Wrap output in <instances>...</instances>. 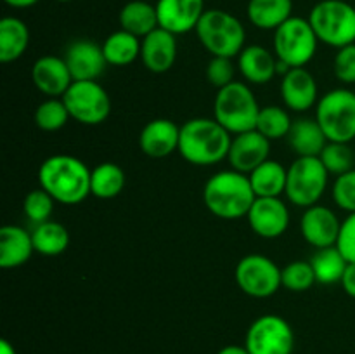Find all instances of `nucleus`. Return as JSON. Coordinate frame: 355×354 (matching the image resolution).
Masks as SVG:
<instances>
[{"instance_id":"obj_1","label":"nucleus","mask_w":355,"mask_h":354,"mask_svg":"<svg viewBox=\"0 0 355 354\" xmlns=\"http://www.w3.org/2000/svg\"><path fill=\"white\" fill-rule=\"evenodd\" d=\"M89 167L71 155H54L38 169V183L58 203L78 205L90 194Z\"/></svg>"},{"instance_id":"obj_2","label":"nucleus","mask_w":355,"mask_h":354,"mask_svg":"<svg viewBox=\"0 0 355 354\" xmlns=\"http://www.w3.org/2000/svg\"><path fill=\"white\" fill-rule=\"evenodd\" d=\"M231 135L215 118H191L180 125L179 153L191 165H215L227 158Z\"/></svg>"},{"instance_id":"obj_3","label":"nucleus","mask_w":355,"mask_h":354,"mask_svg":"<svg viewBox=\"0 0 355 354\" xmlns=\"http://www.w3.org/2000/svg\"><path fill=\"white\" fill-rule=\"evenodd\" d=\"M255 200L248 176L232 169L214 174L203 187L205 207L225 221L246 217Z\"/></svg>"},{"instance_id":"obj_4","label":"nucleus","mask_w":355,"mask_h":354,"mask_svg":"<svg viewBox=\"0 0 355 354\" xmlns=\"http://www.w3.org/2000/svg\"><path fill=\"white\" fill-rule=\"evenodd\" d=\"M201 45L217 58H236L245 49L246 31L241 21L222 9H208L196 26Z\"/></svg>"},{"instance_id":"obj_5","label":"nucleus","mask_w":355,"mask_h":354,"mask_svg":"<svg viewBox=\"0 0 355 354\" xmlns=\"http://www.w3.org/2000/svg\"><path fill=\"white\" fill-rule=\"evenodd\" d=\"M260 106L246 83L232 82L218 89L214 101V118L232 135L257 127Z\"/></svg>"},{"instance_id":"obj_6","label":"nucleus","mask_w":355,"mask_h":354,"mask_svg":"<svg viewBox=\"0 0 355 354\" xmlns=\"http://www.w3.org/2000/svg\"><path fill=\"white\" fill-rule=\"evenodd\" d=\"M309 23L319 42L342 49L355 44V7L345 0H321L312 7Z\"/></svg>"},{"instance_id":"obj_7","label":"nucleus","mask_w":355,"mask_h":354,"mask_svg":"<svg viewBox=\"0 0 355 354\" xmlns=\"http://www.w3.org/2000/svg\"><path fill=\"white\" fill-rule=\"evenodd\" d=\"M319 38L304 17L291 16L274 31V54L288 68H305L318 51Z\"/></svg>"},{"instance_id":"obj_8","label":"nucleus","mask_w":355,"mask_h":354,"mask_svg":"<svg viewBox=\"0 0 355 354\" xmlns=\"http://www.w3.org/2000/svg\"><path fill=\"white\" fill-rule=\"evenodd\" d=\"M315 120L331 142L355 139V92L335 89L326 92L315 106Z\"/></svg>"},{"instance_id":"obj_9","label":"nucleus","mask_w":355,"mask_h":354,"mask_svg":"<svg viewBox=\"0 0 355 354\" xmlns=\"http://www.w3.org/2000/svg\"><path fill=\"white\" fill-rule=\"evenodd\" d=\"M329 172L319 156H298L288 167L286 194L288 200L302 208L318 205L328 186Z\"/></svg>"},{"instance_id":"obj_10","label":"nucleus","mask_w":355,"mask_h":354,"mask_svg":"<svg viewBox=\"0 0 355 354\" xmlns=\"http://www.w3.org/2000/svg\"><path fill=\"white\" fill-rule=\"evenodd\" d=\"M62 101L69 117L82 125H99L111 115V97L97 80L73 82Z\"/></svg>"},{"instance_id":"obj_11","label":"nucleus","mask_w":355,"mask_h":354,"mask_svg":"<svg viewBox=\"0 0 355 354\" xmlns=\"http://www.w3.org/2000/svg\"><path fill=\"white\" fill-rule=\"evenodd\" d=\"M245 347L250 354H291L295 333L290 323L277 314H263L250 325Z\"/></svg>"},{"instance_id":"obj_12","label":"nucleus","mask_w":355,"mask_h":354,"mask_svg":"<svg viewBox=\"0 0 355 354\" xmlns=\"http://www.w3.org/2000/svg\"><path fill=\"white\" fill-rule=\"evenodd\" d=\"M234 278L243 294L253 298H267L276 294L281 285V267L272 259L260 253H250L238 262Z\"/></svg>"},{"instance_id":"obj_13","label":"nucleus","mask_w":355,"mask_h":354,"mask_svg":"<svg viewBox=\"0 0 355 354\" xmlns=\"http://www.w3.org/2000/svg\"><path fill=\"white\" fill-rule=\"evenodd\" d=\"M246 219L257 236L274 239L286 233L290 226V210L279 196L257 198Z\"/></svg>"},{"instance_id":"obj_14","label":"nucleus","mask_w":355,"mask_h":354,"mask_svg":"<svg viewBox=\"0 0 355 354\" xmlns=\"http://www.w3.org/2000/svg\"><path fill=\"white\" fill-rule=\"evenodd\" d=\"M342 222L335 212L324 205H312L305 208L300 219V233L309 245L315 248L335 246L338 242Z\"/></svg>"},{"instance_id":"obj_15","label":"nucleus","mask_w":355,"mask_h":354,"mask_svg":"<svg viewBox=\"0 0 355 354\" xmlns=\"http://www.w3.org/2000/svg\"><path fill=\"white\" fill-rule=\"evenodd\" d=\"M270 141L259 130H248L232 137L231 148H229L227 162L232 170L246 174L262 165L266 160H269Z\"/></svg>"},{"instance_id":"obj_16","label":"nucleus","mask_w":355,"mask_h":354,"mask_svg":"<svg viewBox=\"0 0 355 354\" xmlns=\"http://www.w3.org/2000/svg\"><path fill=\"white\" fill-rule=\"evenodd\" d=\"M205 0H158L156 12L158 24L173 35H184L196 30L205 14Z\"/></svg>"},{"instance_id":"obj_17","label":"nucleus","mask_w":355,"mask_h":354,"mask_svg":"<svg viewBox=\"0 0 355 354\" xmlns=\"http://www.w3.org/2000/svg\"><path fill=\"white\" fill-rule=\"evenodd\" d=\"M64 61L68 65L73 82L82 80H97L103 75L107 61L104 58L103 45L92 40H75L68 45L64 52Z\"/></svg>"},{"instance_id":"obj_18","label":"nucleus","mask_w":355,"mask_h":354,"mask_svg":"<svg viewBox=\"0 0 355 354\" xmlns=\"http://www.w3.org/2000/svg\"><path fill=\"white\" fill-rule=\"evenodd\" d=\"M281 97L288 110L307 111L319 103L318 82L305 68H291L281 80Z\"/></svg>"},{"instance_id":"obj_19","label":"nucleus","mask_w":355,"mask_h":354,"mask_svg":"<svg viewBox=\"0 0 355 354\" xmlns=\"http://www.w3.org/2000/svg\"><path fill=\"white\" fill-rule=\"evenodd\" d=\"M180 127L168 118L148 121L139 135V148L151 158H165L179 151Z\"/></svg>"},{"instance_id":"obj_20","label":"nucleus","mask_w":355,"mask_h":354,"mask_svg":"<svg viewBox=\"0 0 355 354\" xmlns=\"http://www.w3.org/2000/svg\"><path fill=\"white\" fill-rule=\"evenodd\" d=\"M31 80L35 87L47 97H62L73 83V76L64 58L55 56L38 58L31 68Z\"/></svg>"},{"instance_id":"obj_21","label":"nucleus","mask_w":355,"mask_h":354,"mask_svg":"<svg viewBox=\"0 0 355 354\" xmlns=\"http://www.w3.org/2000/svg\"><path fill=\"white\" fill-rule=\"evenodd\" d=\"M177 35L156 28L141 40V59L151 73H166L177 59Z\"/></svg>"},{"instance_id":"obj_22","label":"nucleus","mask_w":355,"mask_h":354,"mask_svg":"<svg viewBox=\"0 0 355 354\" xmlns=\"http://www.w3.org/2000/svg\"><path fill=\"white\" fill-rule=\"evenodd\" d=\"M238 68L246 82L262 85L276 76L277 58L262 45H248L238 56Z\"/></svg>"},{"instance_id":"obj_23","label":"nucleus","mask_w":355,"mask_h":354,"mask_svg":"<svg viewBox=\"0 0 355 354\" xmlns=\"http://www.w3.org/2000/svg\"><path fill=\"white\" fill-rule=\"evenodd\" d=\"M35 246L31 233L19 226H3L0 229V267L14 269L30 260Z\"/></svg>"},{"instance_id":"obj_24","label":"nucleus","mask_w":355,"mask_h":354,"mask_svg":"<svg viewBox=\"0 0 355 354\" xmlns=\"http://www.w3.org/2000/svg\"><path fill=\"white\" fill-rule=\"evenodd\" d=\"M286 139L298 156H319L324 146L328 144V137L315 118L314 120L312 118L295 120Z\"/></svg>"},{"instance_id":"obj_25","label":"nucleus","mask_w":355,"mask_h":354,"mask_svg":"<svg viewBox=\"0 0 355 354\" xmlns=\"http://www.w3.org/2000/svg\"><path fill=\"white\" fill-rule=\"evenodd\" d=\"M118 23H120V30L128 31L142 40L146 35L159 26L156 6L146 2V0H132L121 7L120 14H118Z\"/></svg>"},{"instance_id":"obj_26","label":"nucleus","mask_w":355,"mask_h":354,"mask_svg":"<svg viewBox=\"0 0 355 354\" xmlns=\"http://www.w3.org/2000/svg\"><path fill=\"white\" fill-rule=\"evenodd\" d=\"M246 14L253 26L276 31L293 16V0H250Z\"/></svg>"},{"instance_id":"obj_27","label":"nucleus","mask_w":355,"mask_h":354,"mask_svg":"<svg viewBox=\"0 0 355 354\" xmlns=\"http://www.w3.org/2000/svg\"><path fill=\"white\" fill-rule=\"evenodd\" d=\"M248 179L257 198H276L286 191L288 169L276 160H266L248 174Z\"/></svg>"},{"instance_id":"obj_28","label":"nucleus","mask_w":355,"mask_h":354,"mask_svg":"<svg viewBox=\"0 0 355 354\" xmlns=\"http://www.w3.org/2000/svg\"><path fill=\"white\" fill-rule=\"evenodd\" d=\"M30 44V30L19 17L7 16L0 21V61H17Z\"/></svg>"},{"instance_id":"obj_29","label":"nucleus","mask_w":355,"mask_h":354,"mask_svg":"<svg viewBox=\"0 0 355 354\" xmlns=\"http://www.w3.org/2000/svg\"><path fill=\"white\" fill-rule=\"evenodd\" d=\"M127 184V176L120 165L104 162L97 165L90 174V194L101 200L116 198Z\"/></svg>"},{"instance_id":"obj_30","label":"nucleus","mask_w":355,"mask_h":354,"mask_svg":"<svg viewBox=\"0 0 355 354\" xmlns=\"http://www.w3.org/2000/svg\"><path fill=\"white\" fill-rule=\"evenodd\" d=\"M103 52L107 65L128 66L141 58V38L125 30H118L104 40Z\"/></svg>"},{"instance_id":"obj_31","label":"nucleus","mask_w":355,"mask_h":354,"mask_svg":"<svg viewBox=\"0 0 355 354\" xmlns=\"http://www.w3.org/2000/svg\"><path fill=\"white\" fill-rule=\"evenodd\" d=\"M31 239H33L35 252L54 257L64 252L69 246V231L61 222L47 221L35 226V229L31 231Z\"/></svg>"},{"instance_id":"obj_32","label":"nucleus","mask_w":355,"mask_h":354,"mask_svg":"<svg viewBox=\"0 0 355 354\" xmlns=\"http://www.w3.org/2000/svg\"><path fill=\"white\" fill-rule=\"evenodd\" d=\"M309 262L312 264L315 280L321 285L340 283L343 273L347 269L349 260L343 257L338 246H328V248H318V252L311 257Z\"/></svg>"},{"instance_id":"obj_33","label":"nucleus","mask_w":355,"mask_h":354,"mask_svg":"<svg viewBox=\"0 0 355 354\" xmlns=\"http://www.w3.org/2000/svg\"><path fill=\"white\" fill-rule=\"evenodd\" d=\"M291 125H293V120H291L286 110L279 106H266L260 108L255 130L266 135L269 141H274V139L288 137Z\"/></svg>"},{"instance_id":"obj_34","label":"nucleus","mask_w":355,"mask_h":354,"mask_svg":"<svg viewBox=\"0 0 355 354\" xmlns=\"http://www.w3.org/2000/svg\"><path fill=\"white\" fill-rule=\"evenodd\" d=\"M69 118L71 117L62 97H49L35 110V125L45 132L61 130Z\"/></svg>"},{"instance_id":"obj_35","label":"nucleus","mask_w":355,"mask_h":354,"mask_svg":"<svg viewBox=\"0 0 355 354\" xmlns=\"http://www.w3.org/2000/svg\"><path fill=\"white\" fill-rule=\"evenodd\" d=\"M319 158H321L326 170L329 174H335L336 177L354 169V153L347 142L328 141Z\"/></svg>"},{"instance_id":"obj_36","label":"nucleus","mask_w":355,"mask_h":354,"mask_svg":"<svg viewBox=\"0 0 355 354\" xmlns=\"http://www.w3.org/2000/svg\"><path fill=\"white\" fill-rule=\"evenodd\" d=\"M318 283L311 262L295 260L281 269V285L290 292H305Z\"/></svg>"},{"instance_id":"obj_37","label":"nucleus","mask_w":355,"mask_h":354,"mask_svg":"<svg viewBox=\"0 0 355 354\" xmlns=\"http://www.w3.org/2000/svg\"><path fill=\"white\" fill-rule=\"evenodd\" d=\"M54 203H58V201H55L47 191L38 187V189L30 191V193L24 196V215H26L35 226L42 224V222H47L51 221V215L52 212H54Z\"/></svg>"},{"instance_id":"obj_38","label":"nucleus","mask_w":355,"mask_h":354,"mask_svg":"<svg viewBox=\"0 0 355 354\" xmlns=\"http://www.w3.org/2000/svg\"><path fill=\"white\" fill-rule=\"evenodd\" d=\"M333 200L342 210L355 212V169L336 177L333 184Z\"/></svg>"},{"instance_id":"obj_39","label":"nucleus","mask_w":355,"mask_h":354,"mask_svg":"<svg viewBox=\"0 0 355 354\" xmlns=\"http://www.w3.org/2000/svg\"><path fill=\"white\" fill-rule=\"evenodd\" d=\"M234 62L231 58H217L211 56L210 62L207 66V80L217 89L227 87L229 83L236 82L234 80Z\"/></svg>"},{"instance_id":"obj_40","label":"nucleus","mask_w":355,"mask_h":354,"mask_svg":"<svg viewBox=\"0 0 355 354\" xmlns=\"http://www.w3.org/2000/svg\"><path fill=\"white\" fill-rule=\"evenodd\" d=\"M333 71L342 83H355V44L338 49L333 61Z\"/></svg>"},{"instance_id":"obj_41","label":"nucleus","mask_w":355,"mask_h":354,"mask_svg":"<svg viewBox=\"0 0 355 354\" xmlns=\"http://www.w3.org/2000/svg\"><path fill=\"white\" fill-rule=\"evenodd\" d=\"M336 246L349 262H355V212L349 214V217L342 222Z\"/></svg>"},{"instance_id":"obj_42","label":"nucleus","mask_w":355,"mask_h":354,"mask_svg":"<svg viewBox=\"0 0 355 354\" xmlns=\"http://www.w3.org/2000/svg\"><path fill=\"white\" fill-rule=\"evenodd\" d=\"M342 287L345 290L347 295L355 298V262H349L347 264V269L342 276Z\"/></svg>"},{"instance_id":"obj_43","label":"nucleus","mask_w":355,"mask_h":354,"mask_svg":"<svg viewBox=\"0 0 355 354\" xmlns=\"http://www.w3.org/2000/svg\"><path fill=\"white\" fill-rule=\"evenodd\" d=\"M3 2L9 7H14V9H28V7H33L40 0H3Z\"/></svg>"},{"instance_id":"obj_44","label":"nucleus","mask_w":355,"mask_h":354,"mask_svg":"<svg viewBox=\"0 0 355 354\" xmlns=\"http://www.w3.org/2000/svg\"><path fill=\"white\" fill-rule=\"evenodd\" d=\"M217 354H250L245 346H225Z\"/></svg>"},{"instance_id":"obj_45","label":"nucleus","mask_w":355,"mask_h":354,"mask_svg":"<svg viewBox=\"0 0 355 354\" xmlns=\"http://www.w3.org/2000/svg\"><path fill=\"white\" fill-rule=\"evenodd\" d=\"M0 354H17V353L9 340H2V342H0Z\"/></svg>"},{"instance_id":"obj_46","label":"nucleus","mask_w":355,"mask_h":354,"mask_svg":"<svg viewBox=\"0 0 355 354\" xmlns=\"http://www.w3.org/2000/svg\"><path fill=\"white\" fill-rule=\"evenodd\" d=\"M55 2H71V0H55Z\"/></svg>"}]
</instances>
